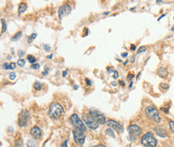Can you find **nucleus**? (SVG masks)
Segmentation results:
<instances>
[{"label":"nucleus","instance_id":"39","mask_svg":"<svg viewBox=\"0 0 174 147\" xmlns=\"http://www.w3.org/2000/svg\"><path fill=\"white\" fill-rule=\"evenodd\" d=\"M37 37V34L36 33H32V35H30V38L32 39V40H34V39H36Z\"/></svg>","mask_w":174,"mask_h":147},{"label":"nucleus","instance_id":"42","mask_svg":"<svg viewBox=\"0 0 174 147\" xmlns=\"http://www.w3.org/2000/svg\"><path fill=\"white\" fill-rule=\"evenodd\" d=\"M160 110L161 111H164V113H168V109H164V108H161Z\"/></svg>","mask_w":174,"mask_h":147},{"label":"nucleus","instance_id":"47","mask_svg":"<svg viewBox=\"0 0 174 147\" xmlns=\"http://www.w3.org/2000/svg\"><path fill=\"white\" fill-rule=\"evenodd\" d=\"M112 85H114V86H116V85H117V84L116 83L115 81H114V82H112Z\"/></svg>","mask_w":174,"mask_h":147},{"label":"nucleus","instance_id":"53","mask_svg":"<svg viewBox=\"0 0 174 147\" xmlns=\"http://www.w3.org/2000/svg\"><path fill=\"white\" fill-rule=\"evenodd\" d=\"M92 147H96V146H92Z\"/></svg>","mask_w":174,"mask_h":147},{"label":"nucleus","instance_id":"35","mask_svg":"<svg viewBox=\"0 0 174 147\" xmlns=\"http://www.w3.org/2000/svg\"><path fill=\"white\" fill-rule=\"evenodd\" d=\"M113 78L114 79H117L118 78V76H119V74H118V72L117 71H114L113 72Z\"/></svg>","mask_w":174,"mask_h":147},{"label":"nucleus","instance_id":"19","mask_svg":"<svg viewBox=\"0 0 174 147\" xmlns=\"http://www.w3.org/2000/svg\"><path fill=\"white\" fill-rule=\"evenodd\" d=\"M1 22H2V34L3 32H5L6 31V20L4 19H1Z\"/></svg>","mask_w":174,"mask_h":147},{"label":"nucleus","instance_id":"41","mask_svg":"<svg viewBox=\"0 0 174 147\" xmlns=\"http://www.w3.org/2000/svg\"><path fill=\"white\" fill-rule=\"evenodd\" d=\"M136 49V45H134V44H132L131 45V50H132V51H135V50Z\"/></svg>","mask_w":174,"mask_h":147},{"label":"nucleus","instance_id":"48","mask_svg":"<svg viewBox=\"0 0 174 147\" xmlns=\"http://www.w3.org/2000/svg\"><path fill=\"white\" fill-rule=\"evenodd\" d=\"M78 85H74V89H76V90H77V89H78Z\"/></svg>","mask_w":174,"mask_h":147},{"label":"nucleus","instance_id":"51","mask_svg":"<svg viewBox=\"0 0 174 147\" xmlns=\"http://www.w3.org/2000/svg\"><path fill=\"white\" fill-rule=\"evenodd\" d=\"M104 15H108V14H109V12H104Z\"/></svg>","mask_w":174,"mask_h":147},{"label":"nucleus","instance_id":"49","mask_svg":"<svg viewBox=\"0 0 174 147\" xmlns=\"http://www.w3.org/2000/svg\"><path fill=\"white\" fill-rule=\"evenodd\" d=\"M52 56H53L52 55H50V56H48V59H52Z\"/></svg>","mask_w":174,"mask_h":147},{"label":"nucleus","instance_id":"10","mask_svg":"<svg viewBox=\"0 0 174 147\" xmlns=\"http://www.w3.org/2000/svg\"><path fill=\"white\" fill-rule=\"evenodd\" d=\"M107 125L110 129L116 131L118 133H122L124 132V127L121 124L114 121V120H108L107 121Z\"/></svg>","mask_w":174,"mask_h":147},{"label":"nucleus","instance_id":"14","mask_svg":"<svg viewBox=\"0 0 174 147\" xmlns=\"http://www.w3.org/2000/svg\"><path fill=\"white\" fill-rule=\"evenodd\" d=\"M157 74L161 78H166L168 76V72L165 68H160L157 70Z\"/></svg>","mask_w":174,"mask_h":147},{"label":"nucleus","instance_id":"3","mask_svg":"<svg viewBox=\"0 0 174 147\" xmlns=\"http://www.w3.org/2000/svg\"><path fill=\"white\" fill-rule=\"evenodd\" d=\"M128 139L130 141H136L140 136L142 130L140 127L136 125V124H132L128 127Z\"/></svg>","mask_w":174,"mask_h":147},{"label":"nucleus","instance_id":"9","mask_svg":"<svg viewBox=\"0 0 174 147\" xmlns=\"http://www.w3.org/2000/svg\"><path fill=\"white\" fill-rule=\"evenodd\" d=\"M82 117H83L84 121L85 122V125H86L89 129H91L92 130H95V129H96L98 128L99 125H97V124L96 123V121L92 118V117L90 115L84 113L83 116H82Z\"/></svg>","mask_w":174,"mask_h":147},{"label":"nucleus","instance_id":"20","mask_svg":"<svg viewBox=\"0 0 174 147\" xmlns=\"http://www.w3.org/2000/svg\"><path fill=\"white\" fill-rule=\"evenodd\" d=\"M28 61H29L32 64H34V62L36 61V57H34V56H32V55H28Z\"/></svg>","mask_w":174,"mask_h":147},{"label":"nucleus","instance_id":"50","mask_svg":"<svg viewBox=\"0 0 174 147\" xmlns=\"http://www.w3.org/2000/svg\"><path fill=\"white\" fill-rule=\"evenodd\" d=\"M132 83H131L130 85H129V88H132Z\"/></svg>","mask_w":174,"mask_h":147},{"label":"nucleus","instance_id":"22","mask_svg":"<svg viewBox=\"0 0 174 147\" xmlns=\"http://www.w3.org/2000/svg\"><path fill=\"white\" fill-rule=\"evenodd\" d=\"M160 88H161V89H163V90H166V89H168V88H169V86H168V84H166L164 82H162V83L160 84Z\"/></svg>","mask_w":174,"mask_h":147},{"label":"nucleus","instance_id":"34","mask_svg":"<svg viewBox=\"0 0 174 147\" xmlns=\"http://www.w3.org/2000/svg\"><path fill=\"white\" fill-rule=\"evenodd\" d=\"M15 67H16V64L15 63H10V69H12V70H14V69L15 68Z\"/></svg>","mask_w":174,"mask_h":147},{"label":"nucleus","instance_id":"28","mask_svg":"<svg viewBox=\"0 0 174 147\" xmlns=\"http://www.w3.org/2000/svg\"><path fill=\"white\" fill-rule=\"evenodd\" d=\"M48 72H49V68L48 66H45L44 67V72H42V74L44 76H47Z\"/></svg>","mask_w":174,"mask_h":147},{"label":"nucleus","instance_id":"55","mask_svg":"<svg viewBox=\"0 0 174 147\" xmlns=\"http://www.w3.org/2000/svg\"><path fill=\"white\" fill-rule=\"evenodd\" d=\"M144 147H145V146H144Z\"/></svg>","mask_w":174,"mask_h":147},{"label":"nucleus","instance_id":"5","mask_svg":"<svg viewBox=\"0 0 174 147\" xmlns=\"http://www.w3.org/2000/svg\"><path fill=\"white\" fill-rule=\"evenodd\" d=\"M70 122L72 124V125L74 126L75 129L82 131L83 133H85L87 131L86 125H84L83 121L79 117V116L76 113L72 114V116L70 117Z\"/></svg>","mask_w":174,"mask_h":147},{"label":"nucleus","instance_id":"36","mask_svg":"<svg viewBox=\"0 0 174 147\" xmlns=\"http://www.w3.org/2000/svg\"><path fill=\"white\" fill-rule=\"evenodd\" d=\"M85 81H86V84H87L88 86H91L92 85V81L89 79L86 78V79H85Z\"/></svg>","mask_w":174,"mask_h":147},{"label":"nucleus","instance_id":"15","mask_svg":"<svg viewBox=\"0 0 174 147\" xmlns=\"http://www.w3.org/2000/svg\"><path fill=\"white\" fill-rule=\"evenodd\" d=\"M26 7H28V6H26V3H21L20 4L18 5V15H21L22 13H24V11H26Z\"/></svg>","mask_w":174,"mask_h":147},{"label":"nucleus","instance_id":"45","mask_svg":"<svg viewBox=\"0 0 174 147\" xmlns=\"http://www.w3.org/2000/svg\"><path fill=\"white\" fill-rule=\"evenodd\" d=\"M120 84H122L123 86H124V85H125V83L124 82L123 80H120Z\"/></svg>","mask_w":174,"mask_h":147},{"label":"nucleus","instance_id":"38","mask_svg":"<svg viewBox=\"0 0 174 147\" xmlns=\"http://www.w3.org/2000/svg\"><path fill=\"white\" fill-rule=\"evenodd\" d=\"M127 78H128V80H132V78H134V75H133V74H129V75H128Z\"/></svg>","mask_w":174,"mask_h":147},{"label":"nucleus","instance_id":"46","mask_svg":"<svg viewBox=\"0 0 174 147\" xmlns=\"http://www.w3.org/2000/svg\"><path fill=\"white\" fill-rule=\"evenodd\" d=\"M165 15H161V16H160V17L159 19H158V21H160V19H161L162 18H164V17L165 16Z\"/></svg>","mask_w":174,"mask_h":147},{"label":"nucleus","instance_id":"43","mask_svg":"<svg viewBox=\"0 0 174 147\" xmlns=\"http://www.w3.org/2000/svg\"><path fill=\"white\" fill-rule=\"evenodd\" d=\"M121 56L124 57V58L126 57V56H128V52H124V53H122V54H121Z\"/></svg>","mask_w":174,"mask_h":147},{"label":"nucleus","instance_id":"54","mask_svg":"<svg viewBox=\"0 0 174 147\" xmlns=\"http://www.w3.org/2000/svg\"><path fill=\"white\" fill-rule=\"evenodd\" d=\"M173 19H174V17H173Z\"/></svg>","mask_w":174,"mask_h":147},{"label":"nucleus","instance_id":"8","mask_svg":"<svg viewBox=\"0 0 174 147\" xmlns=\"http://www.w3.org/2000/svg\"><path fill=\"white\" fill-rule=\"evenodd\" d=\"M73 137H74V141L78 145H83L85 141V135L84 133L79 129H73Z\"/></svg>","mask_w":174,"mask_h":147},{"label":"nucleus","instance_id":"27","mask_svg":"<svg viewBox=\"0 0 174 147\" xmlns=\"http://www.w3.org/2000/svg\"><path fill=\"white\" fill-rule=\"evenodd\" d=\"M22 145V139H18V140L15 142V147H21Z\"/></svg>","mask_w":174,"mask_h":147},{"label":"nucleus","instance_id":"12","mask_svg":"<svg viewBox=\"0 0 174 147\" xmlns=\"http://www.w3.org/2000/svg\"><path fill=\"white\" fill-rule=\"evenodd\" d=\"M30 135L34 138V139H40L42 136V131L38 126L34 125L30 129Z\"/></svg>","mask_w":174,"mask_h":147},{"label":"nucleus","instance_id":"6","mask_svg":"<svg viewBox=\"0 0 174 147\" xmlns=\"http://www.w3.org/2000/svg\"><path fill=\"white\" fill-rule=\"evenodd\" d=\"M89 115L96 121V123L97 124V125H104V124L106 123V118L104 117V115L102 114L99 111L91 110L89 112Z\"/></svg>","mask_w":174,"mask_h":147},{"label":"nucleus","instance_id":"16","mask_svg":"<svg viewBox=\"0 0 174 147\" xmlns=\"http://www.w3.org/2000/svg\"><path fill=\"white\" fill-rule=\"evenodd\" d=\"M33 88L36 89V91H40L42 88V84L40 83V81H36L33 84Z\"/></svg>","mask_w":174,"mask_h":147},{"label":"nucleus","instance_id":"31","mask_svg":"<svg viewBox=\"0 0 174 147\" xmlns=\"http://www.w3.org/2000/svg\"><path fill=\"white\" fill-rule=\"evenodd\" d=\"M30 68H32V69H38V68H40V64H32V65H30Z\"/></svg>","mask_w":174,"mask_h":147},{"label":"nucleus","instance_id":"7","mask_svg":"<svg viewBox=\"0 0 174 147\" xmlns=\"http://www.w3.org/2000/svg\"><path fill=\"white\" fill-rule=\"evenodd\" d=\"M30 120V113L28 110H22L21 113L18 115V124L20 127H24L28 124Z\"/></svg>","mask_w":174,"mask_h":147},{"label":"nucleus","instance_id":"21","mask_svg":"<svg viewBox=\"0 0 174 147\" xmlns=\"http://www.w3.org/2000/svg\"><path fill=\"white\" fill-rule=\"evenodd\" d=\"M26 145H28V147H34L36 146V141L32 139H30L26 142Z\"/></svg>","mask_w":174,"mask_h":147},{"label":"nucleus","instance_id":"2","mask_svg":"<svg viewBox=\"0 0 174 147\" xmlns=\"http://www.w3.org/2000/svg\"><path fill=\"white\" fill-rule=\"evenodd\" d=\"M141 143L145 147H156L157 141L152 133L148 132L142 137Z\"/></svg>","mask_w":174,"mask_h":147},{"label":"nucleus","instance_id":"11","mask_svg":"<svg viewBox=\"0 0 174 147\" xmlns=\"http://www.w3.org/2000/svg\"><path fill=\"white\" fill-rule=\"evenodd\" d=\"M71 12H72V7H70V5L64 4L63 6H61L60 7V9H59V11H58V13H59V18H60V19L61 20V19H63L64 16L68 15Z\"/></svg>","mask_w":174,"mask_h":147},{"label":"nucleus","instance_id":"24","mask_svg":"<svg viewBox=\"0 0 174 147\" xmlns=\"http://www.w3.org/2000/svg\"><path fill=\"white\" fill-rule=\"evenodd\" d=\"M17 64L18 65V66H20V67L24 66V64H25V60H22V59L18 60V62H17Z\"/></svg>","mask_w":174,"mask_h":147},{"label":"nucleus","instance_id":"4","mask_svg":"<svg viewBox=\"0 0 174 147\" xmlns=\"http://www.w3.org/2000/svg\"><path fill=\"white\" fill-rule=\"evenodd\" d=\"M145 114L149 119L152 120L156 123H160L161 121V118L160 117L159 112L157 109L153 105H150L145 109Z\"/></svg>","mask_w":174,"mask_h":147},{"label":"nucleus","instance_id":"29","mask_svg":"<svg viewBox=\"0 0 174 147\" xmlns=\"http://www.w3.org/2000/svg\"><path fill=\"white\" fill-rule=\"evenodd\" d=\"M17 54H18V56L19 58H22V56H24V54L25 52L24 51H22V50H18V52H17Z\"/></svg>","mask_w":174,"mask_h":147},{"label":"nucleus","instance_id":"1","mask_svg":"<svg viewBox=\"0 0 174 147\" xmlns=\"http://www.w3.org/2000/svg\"><path fill=\"white\" fill-rule=\"evenodd\" d=\"M63 113H64V108L59 103L54 102L49 107L48 115L50 117L54 120L59 119L62 116V114H63Z\"/></svg>","mask_w":174,"mask_h":147},{"label":"nucleus","instance_id":"52","mask_svg":"<svg viewBox=\"0 0 174 147\" xmlns=\"http://www.w3.org/2000/svg\"><path fill=\"white\" fill-rule=\"evenodd\" d=\"M172 31H174V27H172Z\"/></svg>","mask_w":174,"mask_h":147},{"label":"nucleus","instance_id":"44","mask_svg":"<svg viewBox=\"0 0 174 147\" xmlns=\"http://www.w3.org/2000/svg\"><path fill=\"white\" fill-rule=\"evenodd\" d=\"M96 147H106V146L104 145V144H99L97 145H96Z\"/></svg>","mask_w":174,"mask_h":147},{"label":"nucleus","instance_id":"25","mask_svg":"<svg viewBox=\"0 0 174 147\" xmlns=\"http://www.w3.org/2000/svg\"><path fill=\"white\" fill-rule=\"evenodd\" d=\"M42 48H44L45 51H47V52H48V51H50V50H51V47H50V45H48V44H42Z\"/></svg>","mask_w":174,"mask_h":147},{"label":"nucleus","instance_id":"37","mask_svg":"<svg viewBox=\"0 0 174 147\" xmlns=\"http://www.w3.org/2000/svg\"><path fill=\"white\" fill-rule=\"evenodd\" d=\"M107 70H108V72H109V73L114 72V71H115L113 68H107Z\"/></svg>","mask_w":174,"mask_h":147},{"label":"nucleus","instance_id":"17","mask_svg":"<svg viewBox=\"0 0 174 147\" xmlns=\"http://www.w3.org/2000/svg\"><path fill=\"white\" fill-rule=\"evenodd\" d=\"M105 133L108 135V136H109L111 137H112V138H115L116 136H115V133L113 132V129H112L110 128H108L105 130Z\"/></svg>","mask_w":174,"mask_h":147},{"label":"nucleus","instance_id":"18","mask_svg":"<svg viewBox=\"0 0 174 147\" xmlns=\"http://www.w3.org/2000/svg\"><path fill=\"white\" fill-rule=\"evenodd\" d=\"M21 36H22V32H17L16 34H15L12 38H11V41H17L21 38Z\"/></svg>","mask_w":174,"mask_h":147},{"label":"nucleus","instance_id":"30","mask_svg":"<svg viewBox=\"0 0 174 147\" xmlns=\"http://www.w3.org/2000/svg\"><path fill=\"white\" fill-rule=\"evenodd\" d=\"M145 51H146V48H145V47H144V46H143V47H140V48L138 49L137 53H138V54H140V53H141V52H145Z\"/></svg>","mask_w":174,"mask_h":147},{"label":"nucleus","instance_id":"23","mask_svg":"<svg viewBox=\"0 0 174 147\" xmlns=\"http://www.w3.org/2000/svg\"><path fill=\"white\" fill-rule=\"evenodd\" d=\"M168 125H169V129L172 132L174 133V121H170L168 122Z\"/></svg>","mask_w":174,"mask_h":147},{"label":"nucleus","instance_id":"32","mask_svg":"<svg viewBox=\"0 0 174 147\" xmlns=\"http://www.w3.org/2000/svg\"><path fill=\"white\" fill-rule=\"evenodd\" d=\"M2 68L6 69V70H8V69H10V64L8 63H5L2 64Z\"/></svg>","mask_w":174,"mask_h":147},{"label":"nucleus","instance_id":"40","mask_svg":"<svg viewBox=\"0 0 174 147\" xmlns=\"http://www.w3.org/2000/svg\"><path fill=\"white\" fill-rule=\"evenodd\" d=\"M68 69H66L65 71H64V72H63V76H64V77L66 76L67 74H68Z\"/></svg>","mask_w":174,"mask_h":147},{"label":"nucleus","instance_id":"13","mask_svg":"<svg viewBox=\"0 0 174 147\" xmlns=\"http://www.w3.org/2000/svg\"><path fill=\"white\" fill-rule=\"evenodd\" d=\"M154 131H155V133L160 137L164 138V137H166L168 136L166 130L164 129H163V128H161V127H160V126L155 127V128H154Z\"/></svg>","mask_w":174,"mask_h":147},{"label":"nucleus","instance_id":"33","mask_svg":"<svg viewBox=\"0 0 174 147\" xmlns=\"http://www.w3.org/2000/svg\"><path fill=\"white\" fill-rule=\"evenodd\" d=\"M68 140H65V141L61 144L60 147H68Z\"/></svg>","mask_w":174,"mask_h":147},{"label":"nucleus","instance_id":"26","mask_svg":"<svg viewBox=\"0 0 174 147\" xmlns=\"http://www.w3.org/2000/svg\"><path fill=\"white\" fill-rule=\"evenodd\" d=\"M15 77H16V74H15V72H10L9 74V78L10 80H14L15 79Z\"/></svg>","mask_w":174,"mask_h":147}]
</instances>
